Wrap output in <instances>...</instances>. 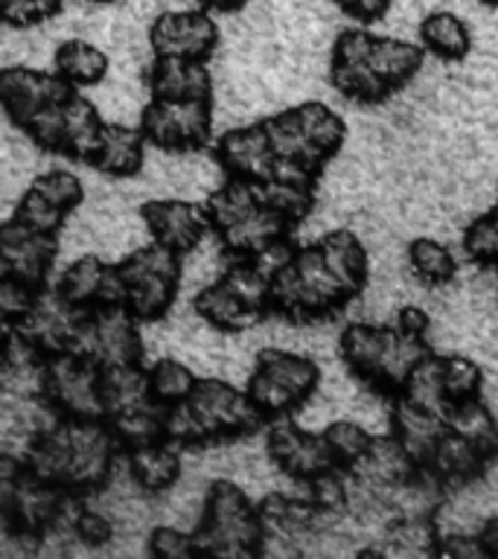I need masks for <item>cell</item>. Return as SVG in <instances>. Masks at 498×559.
<instances>
[{
    "label": "cell",
    "mask_w": 498,
    "mask_h": 559,
    "mask_svg": "<svg viewBox=\"0 0 498 559\" xmlns=\"http://www.w3.org/2000/svg\"><path fill=\"white\" fill-rule=\"evenodd\" d=\"M120 452L108 419L56 417L29 437L21 461L35 478L87 496L108 484Z\"/></svg>",
    "instance_id": "obj_1"
},
{
    "label": "cell",
    "mask_w": 498,
    "mask_h": 559,
    "mask_svg": "<svg viewBox=\"0 0 498 559\" xmlns=\"http://www.w3.org/2000/svg\"><path fill=\"white\" fill-rule=\"evenodd\" d=\"M195 539L204 557H257L265 545V527L260 510L234 480H213Z\"/></svg>",
    "instance_id": "obj_2"
},
{
    "label": "cell",
    "mask_w": 498,
    "mask_h": 559,
    "mask_svg": "<svg viewBox=\"0 0 498 559\" xmlns=\"http://www.w3.org/2000/svg\"><path fill=\"white\" fill-rule=\"evenodd\" d=\"M349 300L353 297L330 271L318 242L297 248L295 262L271 277V309L286 314L288 321L323 318Z\"/></svg>",
    "instance_id": "obj_3"
},
{
    "label": "cell",
    "mask_w": 498,
    "mask_h": 559,
    "mask_svg": "<svg viewBox=\"0 0 498 559\" xmlns=\"http://www.w3.org/2000/svg\"><path fill=\"white\" fill-rule=\"evenodd\" d=\"M126 280V309L140 323L161 321L173 309L181 286V253L155 242L117 262Z\"/></svg>",
    "instance_id": "obj_4"
},
{
    "label": "cell",
    "mask_w": 498,
    "mask_h": 559,
    "mask_svg": "<svg viewBox=\"0 0 498 559\" xmlns=\"http://www.w3.org/2000/svg\"><path fill=\"white\" fill-rule=\"evenodd\" d=\"M42 396L59 417L105 419L103 367L76 353L47 356L42 367Z\"/></svg>",
    "instance_id": "obj_5"
},
{
    "label": "cell",
    "mask_w": 498,
    "mask_h": 559,
    "mask_svg": "<svg viewBox=\"0 0 498 559\" xmlns=\"http://www.w3.org/2000/svg\"><path fill=\"white\" fill-rule=\"evenodd\" d=\"M138 318L126 306H91L82 314L70 353L94 361L96 367L143 365V338Z\"/></svg>",
    "instance_id": "obj_6"
},
{
    "label": "cell",
    "mask_w": 498,
    "mask_h": 559,
    "mask_svg": "<svg viewBox=\"0 0 498 559\" xmlns=\"http://www.w3.org/2000/svg\"><path fill=\"white\" fill-rule=\"evenodd\" d=\"M149 143L166 152H195L213 134V99H161L152 96L140 114Z\"/></svg>",
    "instance_id": "obj_7"
},
{
    "label": "cell",
    "mask_w": 498,
    "mask_h": 559,
    "mask_svg": "<svg viewBox=\"0 0 498 559\" xmlns=\"http://www.w3.org/2000/svg\"><path fill=\"white\" fill-rule=\"evenodd\" d=\"M192 408L199 411L201 423L208 426L210 440H239V437L253 435L262 426V411L257 408L248 396V391H236L225 379H199L195 391L190 396Z\"/></svg>",
    "instance_id": "obj_8"
},
{
    "label": "cell",
    "mask_w": 498,
    "mask_h": 559,
    "mask_svg": "<svg viewBox=\"0 0 498 559\" xmlns=\"http://www.w3.org/2000/svg\"><path fill=\"white\" fill-rule=\"evenodd\" d=\"M82 314L85 309L64 300L59 288L44 286L35 295L29 312L17 323H12L9 330H15L17 338L29 344L38 356H59V353H70L73 347Z\"/></svg>",
    "instance_id": "obj_9"
},
{
    "label": "cell",
    "mask_w": 498,
    "mask_h": 559,
    "mask_svg": "<svg viewBox=\"0 0 498 559\" xmlns=\"http://www.w3.org/2000/svg\"><path fill=\"white\" fill-rule=\"evenodd\" d=\"M265 445H269V457L274 461V466L300 484L318 478L323 472L339 469L332 461L330 445L323 440V431L321 435L306 431L292 419V414L271 419Z\"/></svg>",
    "instance_id": "obj_10"
},
{
    "label": "cell",
    "mask_w": 498,
    "mask_h": 559,
    "mask_svg": "<svg viewBox=\"0 0 498 559\" xmlns=\"http://www.w3.org/2000/svg\"><path fill=\"white\" fill-rule=\"evenodd\" d=\"M374 41L376 35L367 29H347L332 47L330 82L341 96H347L353 103H382L391 96V87L376 76L370 64Z\"/></svg>",
    "instance_id": "obj_11"
},
{
    "label": "cell",
    "mask_w": 498,
    "mask_h": 559,
    "mask_svg": "<svg viewBox=\"0 0 498 559\" xmlns=\"http://www.w3.org/2000/svg\"><path fill=\"white\" fill-rule=\"evenodd\" d=\"M59 253L56 234H38L15 216L0 227V277L21 280L42 292Z\"/></svg>",
    "instance_id": "obj_12"
},
{
    "label": "cell",
    "mask_w": 498,
    "mask_h": 559,
    "mask_svg": "<svg viewBox=\"0 0 498 559\" xmlns=\"http://www.w3.org/2000/svg\"><path fill=\"white\" fill-rule=\"evenodd\" d=\"M76 87L56 70L47 73L35 68H7L0 73V103L9 120L21 129L47 105L64 103Z\"/></svg>",
    "instance_id": "obj_13"
},
{
    "label": "cell",
    "mask_w": 498,
    "mask_h": 559,
    "mask_svg": "<svg viewBox=\"0 0 498 559\" xmlns=\"http://www.w3.org/2000/svg\"><path fill=\"white\" fill-rule=\"evenodd\" d=\"M149 44L155 56H178V59L208 61L218 44V26L208 9L187 12H164L149 29Z\"/></svg>",
    "instance_id": "obj_14"
},
{
    "label": "cell",
    "mask_w": 498,
    "mask_h": 559,
    "mask_svg": "<svg viewBox=\"0 0 498 559\" xmlns=\"http://www.w3.org/2000/svg\"><path fill=\"white\" fill-rule=\"evenodd\" d=\"M140 218L149 227L152 239L166 248H173L181 257L192 253L201 245V239L213 234L210 225L208 207L204 204H192L181 199H155L146 201L140 207Z\"/></svg>",
    "instance_id": "obj_15"
},
{
    "label": "cell",
    "mask_w": 498,
    "mask_h": 559,
    "mask_svg": "<svg viewBox=\"0 0 498 559\" xmlns=\"http://www.w3.org/2000/svg\"><path fill=\"white\" fill-rule=\"evenodd\" d=\"M216 160L222 164L227 178H248V181L262 183L274 175L277 155H274L265 126L260 120L242 126V129L225 131L216 143Z\"/></svg>",
    "instance_id": "obj_16"
},
{
    "label": "cell",
    "mask_w": 498,
    "mask_h": 559,
    "mask_svg": "<svg viewBox=\"0 0 498 559\" xmlns=\"http://www.w3.org/2000/svg\"><path fill=\"white\" fill-rule=\"evenodd\" d=\"M446 417L443 414H435V411L419 408L405 396H396L393 400L391 411V431L393 437L405 445V452L414 457L419 469H426L431 454H435L440 437L446 435Z\"/></svg>",
    "instance_id": "obj_17"
},
{
    "label": "cell",
    "mask_w": 498,
    "mask_h": 559,
    "mask_svg": "<svg viewBox=\"0 0 498 559\" xmlns=\"http://www.w3.org/2000/svg\"><path fill=\"white\" fill-rule=\"evenodd\" d=\"M149 91L161 99H213V76L204 61L155 56L149 68Z\"/></svg>",
    "instance_id": "obj_18"
},
{
    "label": "cell",
    "mask_w": 498,
    "mask_h": 559,
    "mask_svg": "<svg viewBox=\"0 0 498 559\" xmlns=\"http://www.w3.org/2000/svg\"><path fill=\"white\" fill-rule=\"evenodd\" d=\"M126 457H129V475L134 487L149 496L173 489L181 478V445L169 443V440L126 449Z\"/></svg>",
    "instance_id": "obj_19"
},
{
    "label": "cell",
    "mask_w": 498,
    "mask_h": 559,
    "mask_svg": "<svg viewBox=\"0 0 498 559\" xmlns=\"http://www.w3.org/2000/svg\"><path fill=\"white\" fill-rule=\"evenodd\" d=\"M146 134L140 126H122V122H105L103 140L96 148L91 166L111 178H131L140 173L143 155H146Z\"/></svg>",
    "instance_id": "obj_20"
},
{
    "label": "cell",
    "mask_w": 498,
    "mask_h": 559,
    "mask_svg": "<svg viewBox=\"0 0 498 559\" xmlns=\"http://www.w3.org/2000/svg\"><path fill=\"white\" fill-rule=\"evenodd\" d=\"M323 251V260L330 265V271L339 277L349 297L361 295V288L370 280V253H367L365 242L358 239L353 230H330L318 239Z\"/></svg>",
    "instance_id": "obj_21"
},
{
    "label": "cell",
    "mask_w": 498,
    "mask_h": 559,
    "mask_svg": "<svg viewBox=\"0 0 498 559\" xmlns=\"http://www.w3.org/2000/svg\"><path fill=\"white\" fill-rule=\"evenodd\" d=\"M269 379H274L277 384H283L292 396L300 400L304 405L321 384V370L309 356H300V353H292V349L280 347H265L257 353V367Z\"/></svg>",
    "instance_id": "obj_22"
},
{
    "label": "cell",
    "mask_w": 498,
    "mask_h": 559,
    "mask_svg": "<svg viewBox=\"0 0 498 559\" xmlns=\"http://www.w3.org/2000/svg\"><path fill=\"white\" fill-rule=\"evenodd\" d=\"M428 353H431V347L426 344V338H414V335H405L396 326H388V338H384L382 361H379V373L374 379V388L396 396L405 388V382H408V376L414 373V367Z\"/></svg>",
    "instance_id": "obj_23"
},
{
    "label": "cell",
    "mask_w": 498,
    "mask_h": 559,
    "mask_svg": "<svg viewBox=\"0 0 498 559\" xmlns=\"http://www.w3.org/2000/svg\"><path fill=\"white\" fill-rule=\"evenodd\" d=\"M487 457L466 437H461L452 428H446V435L440 437V443H437L426 469L437 480H443V484H472V480L487 472Z\"/></svg>",
    "instance_id": "obj_24"
},
{
    "label": "cell",
    "mask_w": 498,
    "mask_h": 559,
    "mask_svg": "<svg viewBox=\"0 0 498 559\" xmlns=\"http://www.w3.org/2000/svg\"><path fill=\"white\" fill-rule=\"evenodd\" d=\"M288 230H292V225H288L286 218L274 213L271 207H265V204H260L242 222H236L234 227H227V230L216 236L227 257H251V253H257L269 242L280 239V236H288Z\"/></svg>",
    "instance_id": "obj_25"
},
{
    "label": "cell",
    "mask_w": 498,
    "mask_h": 559,
    "mask_svg": "<svg viewBox=\"0 0 498 559\" xmlns=\"http://www.w3.org/2000/svg\"><path fill=\"white\" fill-rule=\"evenodd\" d=\"M103 129L105 122L96 105L73 91L64 103V157L91 164L103 140Z\"/></svg>",
    "instance_id": "obj_26"
},
{
    "label": "cell",
    "mask_w": 498,
    "mask_h": 559,
    "mask_svg": "<svg viewBox=\"0 0 498 559\" xmlns=\"http://www.w3.org/2000/svg\"><path fill=\"white\" fill-rule=\"evenodd\" d=\"M265 126V134L271 140V148L277 160H297V164L309 166L315 173H323L327 160L321 157V152L312 146V140L306 134L304 122L297 117V108H286V111L271 114L262 120Z\"/></svg>",
    "instance_id": "obj_27"
},
{
    "label": "cell",
    "mask_w": 498,
    "mask_h": 559,
    "mask_svg": "<svg viewBox=\"0 0 498 559\" xmlns=\"http://www.w3.org/2000/svg\"><path fill=\"white\" fill-rule=\"evenodd\" d=\"M195 312H199L201 321L222 332L248 330V326H257V321H262V314L248 309L222 277L195 295Z\"/></svg>",
    "instance_id": "obj_28"
},
{
    "label": "cell",
    "mask_w": 498,
    "mask_h": 559,
    "mask_svg": "<svg viewBox=\"0 0 498 559\" xmlns=\"http://www.w3.org/2000/svg\"><path fill=\"white\" fill-rule=\"evenodd\" d=\"M423 59H426V47L391 38V35H376L374 50H370V64H374L376 76L391 87V94H396L400 87H405L417 76Z\"/></svg>",
    "instance_id": "obj_29"
},
{
    "label": "cell",
    "mask_w": 498,
    "mask_h": 559,
    "mask_svg": "<svg viewBox=\"0 0 498 559\" xmlns=\"http://www.w3.org/2000/svg\"><path fill=\"white\" fill-rule=\"evenodd\" d=\"M446 426L452 428V431H458L461 437H466L489 463L498 457V419L493 417V411L481 402V396L449 402Z\"/></svg>",
    "instance_id": "obj_30"
},
{
    "label": "cell",
    "mask_w": 498,
    "mask_h": 559,
    "mask_svg": "<svg viewBox=\"0 0 498 559\" xmlns=\"http://www.w3.org/2000/svg\"><path fill=\"white\" fill-rule=\"evenodd\" d=\"M384 338H388V326H376V323H349L341 332V358L349 367V373L374 384L379 373V361H382Z\"/></svg>",
    "instance_id": "obj_31"
},
{
    "label": "cell",
    "mask_w": 498,
    "mask_h": 559,
    "mask_svg": "<svg viewBox=\"0 0 498 559\" xmlns=\"http://www.w3.org/2000/svg\"><path fill=\"white\" fill-rule=\"evenodd\" d=\"M262 204L260 183L248 181V178H227L222 187L210 192L204 207H208L210 225L213 234H222L227 227H234L236 222H242L248 213Z\"/></svg>",
    "instance_id": "obj_32"
},
{
    "label": "cell",
    "mask_w": 498,
    "mask_h": 559,
    "mask_svg": "<svg viewBox=\"0 0 498 559\" xmlns=\"http://www.w3.org/2000/svg\"><path fill=\"white\" fill-rule=\"evenodd\" d=\"M108 271H111V262H105L103 257L96 253H85L61 271L59 277V292L64 300H70L73 306H82V309H91V306L103 304L105 283H108Z\"/></svg>",
    "instance_id": "obj_33"
},
{
    "label": "cell",
    "mask_w": 498,
    "mask_h": 559,
    "mask_svg": "<svg viewBox=\"0 0 498 559\" xmlns=\"http://www.w3.org/2000/svg\"><path fill=\"white\" fill-rule=\"evenodd\" d=\"M419 44L428 52H435L437 59L461 61L472 50L470 26H466L463 17L454 15V12L440 9V12H431V15L423 17V24H419Z\"/></svg>",
    "instance_id": "obj_34"
},
{
    "label": "cell",
    "mask_w": 498,
    "mask_h": 559,
    "mask_svg": "<svg viewBox=\"0 0 498 559\" xmlns=\"http://www.w3.org/2000/svg\"><path fill=\"white\" fill-rule=\"evenodd\" d=\"M103 396L105 417H111L117 411L152 405L155 396L149 391V370H143V365L108 367L103 370Z\"/></svg>",
    "instance_id": "obj_35"
},
{
    "label": "cell",
    "mask_w": 498,
    "mask_h": 559,
    "mask_svg": "<svg viewBox=\"0 0 498 559\" xmlns=\"http://www.w3.org/2000/svg\"><path fill=\"white\" fill-rule=\"evenodd\" d=\"M56 73H61L73 87H94L108 73V56L91 41L70 38L56 50Z\"/></svg>",
    "instance_id": "obj_36"
},
{
    "label": "cell",
    "mask_w": 498,
    "mask_h": 559,
    "mask_svg": "<svg viewBox=\"0 0 498 559\" xmlns=\"http://www.w3.org/2000/svg\"><path fill=\"white\" fill-rule=\"evenodd\" d=\"M108 419L114 437L120 440L122 449H134V445L155 443L164 440V405H140V408L117 411Z\"/></svg>",
    "instance_id": "obj_37"
},
{
    "label": "cell",
    "mask_w": 498,
    "mask_h": 559,
    "mask_svg": "<svg viewBox=\"0 0 498 559\" xmlns=\"http://www.w3.org/2000/svg\"><path fill=\"white\" fill-rule=\"evenodd\" d=\"M297 117L304 122L306 134L312 140V146L321 152V157L330 164L332 157L339 155L344 140H347V122L341 120L339 114L327 108L323 103H300L295 105Z\"/></svg>",
    "instance_id": "obj_38"
},
{
    "label": "cell",
    "mask_w": 498,
    "mask_h": 559,
    "mask_svg": "<svg viewBox=\"0 0 498 559\" xmlns=\"http://www.w3.org/2000/svg\"><path fill=\"white\" fill-rule=\"evenodd\" d=\"M222 280L234 288V295L248 309L265 314L271 309V277L251 260V257H230Z\"/></svg>",
    "instance_id": "obj_39"
},
{
    "label": "cell",
    "mask_w": 498,
    "mask_h": 559,
    "mask_svg": "<svg viewBox=\"0 0 498 559\" xmlns=\"http://www.w3.org/2000/svg\"><path fill=\"white\" fill-rule=\"evenodd\" d=\"M323 440L330 445L335 466L347 472L365 461L376 443V437L356 419H332L330 426L323 428Z\"/></svg>",
    "instance_id": "obj_40"
},
{
    "label": "cell",
    "mask_w": 498,
    "mask_h": 559,
    "mask_svg": "<svg viewBox=\"0 0 498 559\" xmlns=\"http://www.w3.org/2000/svg\"><path fill=\"white\" fill-rule=\"evenodd\" d=\"M396 396H405L419 408L435 411V414H443L449 411V396H446L443 388V373H440V356L437 353H428L417 367L414 373L408 376V382L402 388Z\"/></svg>",
    "instance_id": "obj_41"
},
{
    "label": "cell",
    "mask_w": 498,
    "mask_h": 559,
    "mask_svg": "<svg viewBox=\"0 0 498 559\" xmlns=\"http://www.w3.org/2000/svg\"><path fill=\"white\" fill-rule=\"evenodd\" d=\"M199 384V376L178 358H161L149 367V391L155 396L157 405H175V402L190 400L192 391Z\"/></svg>",
    "instance_id": "obj_42"
},
{
    "label": "cell",
    "mask_w": 498,
    "mask_h": 559,
    "mask_svg": "<svg viewBox=\"0 0 498 559\" xmlns=\"http://www.w3.org/2000/svg\"><path fill=\"white\" fill-rule=\"evenodd\" d=\"M408 262L411 271L417 274L423 283L428 286H443L454 277L458 271V262H454L452 251L440 245L431 236H417L414 242L408 245Z\"/></svg>",
    "instance_id": "obj_43"
},
{
    "label": "cell",
    "mask_w": 498,
    "mask_h": 559,
    "mask_svg": "<svg viewBox=\"0 0 498 559\" xmlns=\"http://www.w3.org/2000/svg\"><path fill=\"white\" fill-rule=\"evenodd\" d=\"M260 195L262 204L280 213L292 227L297 222H304L309 216V210L315 207V187H304V183L274 181L271 178V181L260 183Z\"/></svg>",
    "instance_id": "obj_44"
},
{
    "label": "cell",
    "mask_w": 498,
    "mask_h": 559,
    "mask_svg": "<svg viewBox=\"0 0 498 559\" xmlns=\"http://www.w3.org/2000/svg\"><path fill=\"white\" fill-rule=\"evenodd\" d=\"M164 440L181 445V449L213 443L208 426L201 423L199 411L192 408L190 400L175 402V405H166L164 408Z\"/></svg>",
    "instance_id": "obj_45"
},
{
    "label": "cell",
    "mask_w": 498,
    "mask_h": 559,
    "mask_svg": "<svg viewBox=\"0 0 498 559\" xmlns=\"http://www.w3.org/2000/svg\"><path fill=\"white\" fill-rule=\"evenodd\" d=\"M347 469H330L318 475V478L306 480V498L312 501L323 515H339L344 513L353 501V487L344 478Z\"/></svg>",
    "instance_id": "obj_46"
},
{
    "label": "cell",
    "mask_w": 498,
    "mask_h": 559,
    "mask_svg": "<svg viewBox=\"0 0 498 559\" xmlns=\"http://www.w3.org/2000/svg\"><path fill=\"white\" fill-rule=\"evenodd\" d=\"M440 373H443V388L449 402L481 396V388H484V370H481L472 358L440 356Z\"/></svg>",
    "instance_id": "obj_47"
},
{
    "label": "cell",
    "mask_w": 498,
    "mask_h": 559,
    "mask_svg": "<svg viewBox=\"0 0 498 559\" xmlns=\"http://www.w3.org/2000/svg\"><path fill=\"white\" fill-rule=\"evenodd\" d=\"M15 218L17 222H24L26 227L38 230V234H59L68 213L61 207H56V204H52L47 195H42V192L35 190V187H29V190L21 195V201H17Z\"/></svg>",
    "instance_id": "obj_48"
},
{
    "label": "cell",
    "mask_w": 498,
    "mask_h": 559,
    "mask_svg": "<svg viewBox=\"0 0 498 559\" xmlns=\"http://www.w3.org/2000/svg\"><path fill=\"white\" fill-rule=\"evenodd\" d=\"M29 187H35L42 195H47L64 213H73L85 201V187L79 181V175H73L70 169H47Z\"/></svg>",
    "instance_id": "obj_49"
},
{
    "label": "cell",
    "mask_w": 498,
    "mask_h": 559,
    "mask_svg": "<svg viewBox=\"0 0 498 559\" xmlns=\"http://www.w3.org/2000/svg\"><path fill=\"white\" fill-rule=\"evenodd\" d=\"M463 248L470 253V260L481 262V265H489L496 269L498 265V225L493 213H484V216L472 218L466 225V234H463Z\"/></svg>",
    "instance_id": "obj_50"
},
{
    "label": "cell",
    "mask_w": 498,
    "mask_h": 559,
    "mask_svg": "<svg viewBox=\"0 0 498 559\" xmlns=\"http://www.w3.org/2000/svg\"><path fill=\"white\" fill-rule=\"evenodd\" d=\"M149 554L157 559H187L199 557L201 550L195 533H187L181 527L164 524V527H155L152 536H149Z\"/></svg>",
    "instance_id": "obj_51"
},
{
    "label": "cell",
    "mask_w": 498,
    "mask_h": 559,
    "mask_svg": "<svg viewBox=\"0 0 498 559\" xmlns=\"http://www.w3.org/2000/svg\"><path fill=\"white\" fill-rule=\"evenodd\" d=\"M35 295L38 288L26 286L21 280L12 277H0V312H3V323L12 326L29 312V306L35 304Z\"/></svg>",
    "instance_id": "obj_52"
},
{
    "label": "cell",
    "mask_w": 498,
    "mask_h": 559,
    "mask_svg": "<svg viewBox=\"0 0 498 559\" xmlns=\"http://www.w3.org/2000/svg\"><path fill=\"white\" fill-rule=\"evenodd\" d=\"M9 26H35L61 9V0H0Z\"/></svg>",
    "instance_id": "obj_53"
},
{
    "label": "cell",
    "mask_w": 498,
    "mask_h": 559,
    "mask_svg": "<svg viewBox=\"0 0 498 559\" xmlns=\"http://www.w3.org/2000/svg\"><path fill=\"white\" fill-rule=\"evenodd\" d=\"M73 539H79L87 548H103L114 539V522L99 510H82L76 519V531H73Z\"/></svg>",
    "instance_id": "obj_54"
},
{
    "label": "cell",
    "mask_w": 498,
    "mask_h": 559,
    "mask_svg": "<svg viewBox=\"0 0 498 559\" xmlns=\"http://www.w3.org/2000/svg\"><path fill=\"white\" fill-rule=\"evenodd\" d=\"M295 257H297V245L292 242L288 236H280V239L269 242L257 253H251V260L257 262L269 277H274V274H280L283 269H288V265L295 262Z\"/></svg>",
    "instance_id": "obj_55"
},
{
    "label": "cell",
    "mask_w": 498,
    "mask_h": 559,
    "mask_svg": "<svg viewBox=\"0 0 498 559\" xmlns=\"http://www.w3.org/2000/svg\"><path fill=\"white\" fill-rule=\"evenodd\" d=\"M437 557L452 559H484L487 550L481 545L478 533H446L437 542Z\"/></svg>",
    "instance_id": "obj_56"
},
{
    "label": "cell",
    "mask_w": 498,
    "mask_h": 559,
    "mask_svg": "<svg viewBox=\"0 0 498 559\" xmlns=\"http://www.w3.org/2000/svg\"><path fill=\"white\" fill-rule=\"evenodd\" d=\"M393 326H396L400 332H405V335H414V338H426L431 321H428L426 309H419V306L408 304V306H402L400 312H396V321H393Z\"/></svg>",
    "instance_id": "obj_57"
},
{
    "label": "cell",
    "mask_w": 498,
    "mask_h": 559,
    "mask_svg": "<svg viewBox=\"0 0 498 559\" xmlns=\"http://www.w3.org/2000/svg\"><path fill=\"white\" fill-rule=\"evenodd\" d=\"M391 9V0H353V9H349V15L358 17V21H379Z\"/></svg>",
    "instance_id": "obj_58"
},
{
    "label": "cell",
    "mask_w": 498,
    "mask_h": 559,
    "mask_svg": "<svg viewBox=\"0 0 498 559\" xmlns=\"http://www.w3.org/2000/svg\"><path fill=\"white\" fill-rule=\"evenodd\" d=\"M478 536H481V545H484V550H487V557L498 559V515H489V519H484V524L478 527Z\"/></svg>",
    "instance_id": "obj_59"
},
{
    "label": "cell",
    "mask_w": 498,
    "mask_h": 559,
    "mask_svg": "<svg viewBox=\"0 0 498 559\" xmlns=\"http://www.w3.org/2000/svg\"><path fill=\"white\" fill-rule=\"evenodd\" d=\"M248 0H199L201 9H210V12H236L242 9Z\"/></svg>",
    "instance_id": "obj_60"
},
{
    "label": "cell",
    "mask_w": 498,
    "mask_h": 559,
    "mask_svg": "<svg viewBox=\"0 0 498 559\" xmlns=\"http://www.w3.org/2000/svg\"><path fill=\"white\" fill-rule=\"evenodd\" d=\"M332 3H335L339 9H344L347 15H349V9H353V0H332Z\"/></svg>",
    "instance_id": "obj_61"
},
{
    "label": "cell",
    "mask_w": 498,
    "mask_h": 559,
    "mask_svg": "<svg viewBox=\"0 0 498 559\" xmlns=\"http://www.w3.org/2000/svg\"><path fill=\"white\" fill-rule=\"evenodd\" d=\"M489 213H493V218H496V225H498V204L493 210H489Z\"/></svg>",
    "instance_id": "obj_62"
},
{
    "label": "cell",
    "mask_w": 498,
    "mask_h": 559,
    "mask_svg": "<svg viewBox=\"0 0 498 559\" xmlns=\"http://www.w3.org/2000/svg\"><path fill=\"white\" fill-rule=\"evenodd\" d=\"M484 3H487V7H496L498 9V0H484Z\"/></svg>",
    "instance_id": "obj_63"
}]
</instances>
